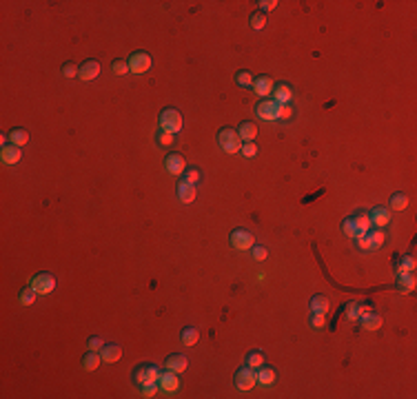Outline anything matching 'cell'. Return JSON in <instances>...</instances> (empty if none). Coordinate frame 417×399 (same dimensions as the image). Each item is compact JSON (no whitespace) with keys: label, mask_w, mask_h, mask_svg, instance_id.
I'll return each mask as SVG.
<instances>
[{"label":"cell","mask_w":417,"mask_h":399,"mask_svg":"<svg viewBox=\"0 0 417 399\" xmlns=\"http://www.w3.org/2000/svg\"><path fill=\"white\" fill-rule=\"evenodd\" d=\"M360 321H362V328H364V331H377V328L382 326V315H377V313L373 311V313L364 315Z\"/></svg>","instance_id":"obj_27"},{"label":"cell","mask_w":417,"mask_h":399,"mask_svg":"<svg viewBox=\"0 0 417 399\" xmlns=\"http://www.w3.org/2000/svg\"><path fill=\"white\" fill-rule=\"evenodd\" d=\"M160 377V368L156 364H140L133 368V384L140 386L144 382H158Z\"/></svg>","instance_id":"obj_6"},{"label":"cell","mask_w":417,"mask_h":399,"mask_svg":"<svg viewBox=\"0 0 417 399\" xmlns=\"http://www.w3.org/2000/svg\"><path fill=\"white\" fill-rule=\"evenodd\" d=\"M291 118H293V107H291V105H280V113H278V120L286 122V120H291Z\"/></svg>","instance_id":"obj_43"},{"label":"cell","mask_w":417,"mask_h":399,"mask_svg":"<svg viewBox=\"0 0 417 399\" xmlns=\"http://www.w3.org/2000/svg\"><path fill=\"white\" fill-rule=\"evenodd\" d=\"M253 73L251 71H247V69H244V71H237L235 73V82H237V85H240V87H253Z\"/></svg>","instance_id":"obj_37"},{"label":"cell","mask_w":417,"mask_h":399,"mask_svg":"<svg viewBox=\"0 0 417 399\" xmlns=\"http://www.w3.org/2000/svg\"><path fill=\"white\" fill-rule=\"evenodd\" d=\"M158 386H160V390H164V392H176L178 388H180V379H178V372H173V370L160 372Z\"/></svg>","instance_id":"obj_11"},{"label":"cell","mask_w":417,"mask_h":399,"mask_svg":"<svg viewBox=\"0 0 417 399\" xmlns=\"http://www.w3.org/2000/svg\"><path fill=\"white\" fill-rule=\"evenodd\" d=\"M164 366H166V370H173L180 375V372L187 370L189 359H187V355H182V353H173V355H169L164 359Z\"/></svg>","instance_id":"obj_12"},{"label":"cell","mask_w":417,"mask_h":399,"mask_svg":"<svg viewBox=\"0 0 417 399\" xmlns=\"http://www.w3.org/2000/svg\"><path fill=\"white\" fill-rule=\"evenodd\" d=\"M129 71L131 73H144V71H149L151 69V64H153V58L149 51H136V54H131L129 56Z\"/></svg>","instance_id":"obj_5"},{"label":"cell","mask_w":417,"mask_h":399,"mask_svg":"<svg viewBox=\"0 0 417 399\" xmlns=\"http://www.w3.org/2000/svg\"><path fill=\"white\" fill-rule=\"evenodd\" d=\"M180 342H182L184 346H195L198 342H200V331H198L195 326L182 328V333H180Z\"/></svg>","instance_id":"obj_24"},{"label":"cell","mask_w":417,"mask_h":399,"mask_svg":"<svg viewBox=\"0 0 417 399\" xmlns=\"http://www.w3.org/2000/svg\"><path fill=\"white\" fill-rule=\"evenodd\" d=\"M111 71L115 76H127L129 73V62H125V60H113L111 62Z\"/></svg>","instance_id":"obj_40"},{"label":"cell","mask_w":417,"mask_h":399,"mask_svg":"<svg viewBox=\"0 0 417 399\" xmlns=\"http://www.w3.org/2000/svg\"><path fill=\"white\" fill-rule=\"evenodd\" d=\"M415 284H417V280H415V271L397 275L395 286H397V291H400V293H410V291H413V288H415Z\"/></svg>","instance_id":"obj_19"},{"label":"cell","mask_w":417,"mask_h":399,"mask_svg":"<svg viewBox=\"0 0 417 399\" xmlns=\"http://www.w3.org/2000/svg\"><path fill=\"white\" fill-rule=\"evenodd\" d=\"M278 113H280V105L275 100H268V98L258 102V107H255V115H258L260 120H266V122L278 120Z\"/></svg>","instance_id":"obj_9"},{"label":"cell","mask_w":417,"mask_h":399,"mask_svg":"<svg viewBox=\"0 0 417 399\" xmlns=\"http://www.w3.org/2000/svg\"><path fill=\"white\" fill-rule=\"evenodd\" d=\"M406 207H408L406 193H393V195H390V209L393 211H404Z\"/></svg>","instance_id":"obj_31"},{"label":"cell","mask_w":417,"mask_h":399,"mask_svg":"<svg viewBox=\"0 0 417 399\" xmlns=\"http://www.w3.org/2000/svg\"><path fill=\"white\" fill-rule=\"evenodd\" d=\"M87 346H89V351H100V348H102V346H105V344H102V339H100L98 335H93V337H89Z\"/></svg>","instance_id":"obj_48"},{"label":"cell","mask_w":417,"mask_h":399,"mask_svg":"<svg viewBox=\"0 0 417 399\" xmlns=\"http://www.w3.org/2000/svg\"><path fill=\"white\" fill-rule=\"evenodd\" d=\"M217 144H220V149L224 153H237L242 149V140L237 136L235 129H231V127L220 129V133H217Z\"/></svg>","instance_id":"obj_3"},{"label":"cell","mask_w":417,"mask_h":399,"mask_svg":"<svg viewBox=\"0 0 417 399\" xmlns=\"http://www.w3.org/2000/svg\"><path fill=\"white\" fill-rule=\"evenodd\" d=\"M271 95L278 105H288V102L293 100V89H291V85H286V82H278V85L273 87Z\"/></svg>","instance_id":"obj_15"},{"label":"cell","mask_w":417,"mask_h":399,"mask_svg":"<svg viewBox=\"0 0 417 399\" xmlns=\"http://www.w3.org/2000/svg\"><path fill=\"white\" fill-rule=\"evenodd\" d=\"M29 286L34 288L38 295H49V293L56 288V278H54L51 273H38V275H34V278H31Z\"/></svg>","instance_id":"obj_7"},{"label":"cell","mask_w":417,"mask_h":399,"mask_svg":"<svg viewBox=\"0 0 417 399\" xmlns=\"http://www.w3.org/2000/svg\"><path fill=\"white\" fill-rule=\"evenodd\" d=\"M393 268H395V273H397V275L415 271V255H413V253H408V255H404V257H395Z\"/></svg>","instance_id":"obj_18"},{"label":"cell","mask_w":417,"mask_h":399,"mask_svg":"<svg viewBox=\"0 0 417 399\" xmlns=\"http://www.w3.org/2000/svg\"><path fill=\"white\" fill-rule=\"evenodd\" d=\"M342 233H344L346 237H353V240H355V237L360 235V233H357L355 222H353V217H351V215H349V217H346V220L342 222Z\"/></svg>","instance_id":"obj_38"},{"label":"cell","mask_w":417,"mask_h":399,"mask_svg":"<svg viewBox=\"0 0 417 399\" xmlns=\"http://www.w3.org/2000/svg\"><path fill=\"white\" fill-rule=\"evenodd\" d=\"M36 297H38V293L31 286H27V288H22L20 291V295H18V302H20L22 306H31L36 302Z\"/></svg>","instance_id":"obj_32"},{"label":"cell","mask_w":417,"mask_h":399,"mask_svg":"<svg viewBox=\"0 0 417 399\" xmlns=\"http://www.w3.org/2000/svg\"><path fill=\"white\" fill-rule=\"evenodd\" d=\"M353 217V222H355V229H357V233H366V231L371 229V227H373V224H371V217H369V213H366V211H357V213L355 215H351ZM360 235H357V237H360Z\"/></svg>","instance_id":"obj_23"},{"label":"cell","mask_w":417,"mask_h":399,"mask_svg":"<svg viewBox=\"0 0 417 399\" xmlns=\"http://www.w3.org/2000/svg\"><path fill=\"white\" fill-rule=\"evenodd\" d=\"M309 324H311L313 328H324V324H326V321H324V315H320V313H313V315H311V321H309Z\"/></svg>","instance_id":"obj_47"},{"label":"cell","mask_w":417,"mask_h":399,"mask_svg":"<svg viewBox=\"0 0 417 399\" xmlns=\"http://www.w3.org/2000/svg\"><path fill=\"white\" fill-rule=\"evenodd\" d=\"M158 127L162 129V131H166V133L178 136V133L182 131V115H180V111H178V109H173V107L162 109V113H160V118H158Z\"/></svg>","instance_id":"obj_1"},{"label":"cell","mask_w":417,"mask_h":399,"mask_svg":"<svg viewBox=\"0 0 417 399\" xmlns=\"http://www.w3.org/2000/svg\"><path fill=\"white\" fill-rule=\"evenodd\" d=\"M178 199L182 204H191L195 199V186L193 184H187V182H178Z\"/></svg>","instance_id":"obj_22"},{"label":"cell","mask_w":417,"mask_h":399,"mask_svg":"<svg viewBox=\"0 0 417 399\" xmlns=\"http://www.w3.org/2000/svg\"><path fill=\"white\" fill-rule=\"evenodd\" d=\"M229 242L235 251H249L253 246V233L247 229H233L229 235Z\"/></svg>","instance_id":"obj_8"},{"label":"cell","mask_w":417,"mask_h":399,"mask_svg":"<svg viewBox=\"0 0 417 399\" xmlns=\"http://www.w3.org/2000/svg\"><path fill=\"white\" fill-rule=\"evenodd\" d=\"M329 308H331V302L326 295H313L311 297V311L313 313L324 315V313H329Z\"/></svg>","instance_id":"obj_25"},{"label":"cell","mask_w":417,"mask_h":399,"mask_svg":"<svg viewBox=\"0 0 417 399\" xmlns=\"http://www.w3.org/2000/svg\"><path fill=\"white\" fill-rule=\"evenodd\" d=\"M264 353H262V351H251V353H249V355H247V366H251V368H255V370H258V368H262V366H264Z\"/></svg>","instance_id":"obj_30"},{"label":"cell","mask_w":417,"mask_h":399,"mask_svg":"<svg viewBox=\"0 0 417 399\" xmlns=\"http://www.w3.org/2000/svg\"><path fill=\"white\" fill-rule=\"evenodd\" d=\"M278 7V0H260V11L266 14V11H273Z\"/></svg>","instance_id":"obj_46"},{"label":"cell","mask_w":417,"mask_h":399,"mask_svg":"<svg viewBox=\"0 0 417 399\" xmlns=\"http://www.w3.org/2000/svg\"><path fill=\"white\" fill-rule=\"evenodd\" d=\"M164 169L171 173V176H182L184 169H187V160H184L182 153H169L164 158Z\"/></svg>","instance_id":"obj_10"},{"label":"cell","mask_w":417,"mask_h":399,"mask_svg":"<svg viewBox=\"0 0 417 399\" xmlns=\"http://www.w3.org/2000/svg\"><path fill=\"white\" fill-rule=\"evenodd\" d=\"M100 362H102V355L98 351H89V353H85V357H82V368L85 370H95L100 366Z\"/></svg>","instance_id":"obj_26"},{"label":"cell","mask_w":417,"mask_h":399,"mask_svg":"<svg viewBox=\"0 0 417 399\" xmlns=\"http://www.w3.org/2000/svg\"><path fill=\"white\" fill-rule=\"evenodd\" d=\"M249 22H251V27H253L255 31H262V29L266 27V14H262V11L258 9L255 14L249 16Z\"/></svg>","instance_id":"obj_33"},{"label":"cell","mask_w":417,"mask_h":399,"mask_svg":"<svg viewBox=\"0 0 417 399\" xmlns=\"http://www.w3.org/2000/svg\"><path fill=\"white\" fill-rule=\"evenodd\" d=\"M346 319L349 321H360V317H357V302L346 304Z\"/></svg>","instance_id":"obj_44"},{"label":"cell","mask_w":417,"mask_h":399,"mask_svg":"<svg viewBox=\"0 0 417 399\" xmlns=\"http://www.w3.org/2000/svg\"><path fill=\"white\" fill-rule=\"evenodd\" d=\"M100 355H102V362L113 364V362H118V359L122 357V348H120L118 344H105L100 348Z\"/></svg>","instance_id":"obj_20"},{"label":"cell","mask_w":417,"mask_h":399,"mask_svg":"<svg viewBox=\"0 0 417 399\" xmlns=\"http://www.w3.org/2000/svg\"><path fill=\"white\" fill-rule=\"evenodd\" d=\"M200 178H202L200 171L193 169V166H191V169L187 166V169H184V173H182V180H180V182H187V184H193V186H195L198 182H200Z\"/></svg>","instance_id":"obj_34"},{"label":"cell","mask_w":417,"mask_h":399,"mask_svg":"<svg viewBox=\"0 0 417 399\" xmlns=\"http://www.w3.org/2000/svg\"><path fill=\"white\" fill-rule=\"evenodd\" d=\"M273 87H275V82L268 78V76H258V78L253 80V91L258 93L262 100L268 98V95L273 93Z\"/></svg>","instance_id":"obj_13"},{"label":"cell","mask_w":417,"mask_h":399,"mask_svg":"<svg viewBox=\"0 0 417 399\" xmlns=\"http://www.w3.org/2000/svg\"><path fill=\"white\" fill-rule=\"evenodd\" d=\"M173 142H176V136H173V133H166V131H162V129H158V131H156V144L171 146Z\"/></svg>","instance_id":"obj_35"},{"label":"cell","mask_w":417,"mask_h":399,"mask_svg":"<svg viewBox=\"0 0 417 399\" xmlns=\"http://www.w3.org/2000/svg\"><path fill=\"white\" fill-rule=\"evenodd\" d=\"M240 153H242L244 158H255V156H258V146H255L253 142H242Z\"/></svg>","instance_id":"obj_41"},{"label":"cell","mask_w":417,"mask_h":399,"mask_svg":"<svg viewBox=\"0 0 417 399\" xmlns=\"http://www.w3.org/2000/svg\"><path fill=\"white\" fill-rule=\"evenodd\" d=\"M255 377H258L260 386H271L275 382V370L268 368V366H262V368H258V372H255Z\"/></svg>","instance_id":"obj_28"},{"label":"cell","mask_w":417,"mask_h":399,"mask_svg":"<svg viewBox=\"0 0 417 399\" xmlns=\"http://www.w3.org/2000/svg\"><path fill=\"white\" fill-rule=\"evenodd\" d=\"M20 156H22V151H20V146H16V144H5L3 151H0V160H3V164H7V166H14L18 160H20Z\"/></svg>","instance_id":"obj_17"},{"label":"cell","mask_w":417,"mask_h":399,"mask_svg":"<svg viewBox=\"0 0 417 399\" xmlns=\"http://www.w3.org/2000/svg\"><path fill=\"white\" fill-rule=\"evenodd\" d=\"M384 242H386V233L382 229H369L366 233L355 237V246L360 251H377V248H382Z\"/></svg>","instance_id":"obj_2"},{"label":"cell","mask_w":417,"mask_h":399,"mask_svg":"<svg viewBox=\"0 0 417 399\" xmlns=\"http://www.w3.org/2000/svg\"><path fill=\"white\" fill-rule=\"evenodd\" d=\"M98 73H100V62H98V60H85V62L80 64L78 78L85 80V82H91V80L98 78Z\"/></svg>","instance_id":"obj_14"},{"label":"cell","mask_w":417,"mask_h":399,"mask_svg":"<svg viewBox=\"0 0 417 399\" xmlns=\"http://www.w3.org/2000/svg\"><path fill=\"white\" fill-rule=\"evenodd\" d=\"M78 73H80L78 64H73V62H65V64H62V76H65V78H78Z\"/></svg>","instance_id":"obj_39"},{"label":"cell","mask_w":417,"mask_h":399,"mask_svg":"<svg viewBox=\"0 0 417 399\" xmlns=\"http://www.w3.org/2000/svg\"><path fill=\"white\" fill-rule=\"evenodd\" d=\"M235 388L237 390H251L255 384H258V377H255V368H251V366H240V368L235 370Z\"/></svg>","instance_id":"obj_4"},{"label":"cell","mask_w":417,"mask_h":399,"mask_svg":"<svg viewBox=\"0 0 417 399\" xmlns=\"http://www.w3.org/2000/svg\"><path fill=\"white\" fill-rule=\"evenodd\" d=\"M237 136H240L242 142H253L255 136H258V127H255V122H242L240 127H237Z\"/></svg>","instance_id":"obj_21"},{"label":"cell","mask_w":417,"mask_h":399,"mask_svg":"<svg viewBox=\"0 0 417 399\" xmlns=\"http://www.w3.org/2000/svg\"><path fill=\"white\" fill-rule=\"evenodd\" d=\"M158 392H160L158 382H144V384H140V395H142V397H156Z\"/></svg>","instance_id":"obj_36"},{"label":"cell","mask_w":417,"mask_h":399,"mask_svg":"<svg viewBox=\"0 0 417 399\" xmlns=\"http://www.w3.org/2000/svg\"><path fill=\"white\" fill-rule=\"evenodd\" d=\"M369 217H371V224L377 229H384V227H388L390 224V213L384 207H375V209H371L369 211Z\"/></svg>","instance_id":"obj_16"},{"label":"cell","mask_w":417,"mask_h":399,"mask_svg":"<svg viewBox=\"0 0 417 399\" xmlns=\"http://www.w3.org/2000/svg\"><path fill=\"white\" fill-rule=\"evenodd\" d=\"M251 248H253L251 255H253L255 262H264L266 257H268V248H266V246H251Z\"/></svg>","instance_id":"obj_42"},{"label":"cell","mask_w":417,"mask_h":399,"mask_svg":"<svg viewBox=\"0 0 417 399\" xmlns=\"http://www.w3.org/2000/svg\"><path fill=\"white\" fill-rule=\"evenodd\" d=\"M369 313H373V304L371 302H357V317H364V315H369Z\"/></svg>","instance_id":"obj_45"},{"label":"cell","mask_w":417,"mask_h":399,"mask_svg":"<svg viewBox=\"0 0 417 399\" xmlns=\"http://www.w3.org/2000/svg\"><path fill=\"white\" fill-rule=\"evenodd\" d=\"M29 142V133L24 131V129H11V133H9V144H16V146H24Z\"/></svg>","instance_id":"obj_29"}]
</instances>
